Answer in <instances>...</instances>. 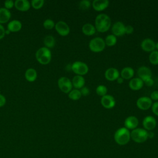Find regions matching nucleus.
<instances>
[{
    "label": "nucleus",
    "instance_id": "f257e3e1",
    "mask_svg": "<svg viewBox=\"0 0 158 158\" xmlns=\"http://www.w3.org/2000/svg\"><path fill=\"white\" fill-rule=\"evenodd\" d=\"M111 26V20L109 15L106 14H100L95 19L94 27L97 31L104 33L107 31Z\"/></svg>",
    "mask_w": 158,
    "mask_h": 158
},
{
    "label": "nucleus",
    "instance_id": "f03ea898",
    "mask_svg": "<svg viewBox=\"0 0 158 158\" xmlns=\"http://www.w3.org/2000/svg\"><path fill=\"white\" fill-rule=\"evenodd\" d=\"M114 140L118 145L127 144L130 140V131L125 127L119 128L116 130L114 136Z\"/></svg>",
    "mask_w": 158,
    "mask_h": 158
},
{
    "label": "nucleus",
    "instance_id": "7ed1b4c3",
    "mask_svg": "<svg viewBox=\"0 0 158 158\" xmlns=\"http://www.w3.org/2000/svg\"><path fill=\"white\" fill-rule=\"evenodd\" d=\"M36 58L38 62L42 65L48 64L51 60V52L46 47H41L36 52Z\"/></svg>",
    "mask_w": 158,
    "mask_h": 158
},
{
    "label": "nucleus",
    "instance_id": "20e7f679",
    "mask_svg": "<svg viewBox=\"0 0 158 158\" xmlns=\"http://www.w3.org/2000/svg\"><path fill=\"white\" fill-rule=\"evenodd\" d=\"M130 137L135 143H144L148 139V131L144 128H136L130 132Z\"/></svg>",
    "mask_w": 158,
    "mask_h": 158
},
{
    "label": "nucleus",
    "instance_id": "39448f33",
    "mask_svg": "<svg viewBox=\"0 0 158 158\" xmlns=\"http://www.w3.org/2000/svg\"><path fill=\"white\" fill-rule=\"evenodd\" d=\"M106 47L104 40L101 37H95L89 43V49L94 52H99L102 51Z\"/></svg>",
    "mask_w": 158,
    "mask_h": 158
},
{
    "label": "nucleus",
    "instance_id": "423d86ee",
    "mask_svg": "<svg viewBox=\"0 0 158 158\" xmlns=\"http://www.w3.org/2000/svg\"><path fill=\"white\" fill-rule=\"evenodd\" d=\"M88 66L81 61H75L72 64V70L78 75H85L88 72Z\"/></svg>",
    "mask_w": 158,
    "mask_h": 158
},
{
    "label": "nucleus",
    "instance_id": "0eeeda50",
    "mask_svg": "<svg viewBox=\"0 0 158 158\" xmlns=\"http://www.w3.org/2000/svg\"><path fill=\"white\" fill-rule=\"evenodd\" d=\"M57 85L63 93H69L72 89V81L66 77H62L58 79Z\"/></svg>",
    "mask_w": 158,
    "mask_h": 158
},
{
    "label": "nucleus",
    "instance_id": "6e6552de",
    "mask_svg": "<svg viewBox=\"0 0 158 158\" xmlns=\"http://www.w3.org/2000/svg\"><path fill=\"white\" fill-rule=\"evenodd\" d=\"M152 100L148 96L140 97L136 101L137 107L143 110H148L152 106Z\"/></svg>",
    "mask_w": 158,
    "mask_h": 158
},
{
    "label": "nucleus",
    "instance_id": "1a4fd4ad",
    "mask_svg": "<svg viewBox=\"0 0 158 158\" xmlns=\"http://www.w3.org/2000/svg\"><path fill=\"white\" fill-rule=\"evenodd\" d=\"M55 29L56 31L62 36L68 35L70 33V27L68 24L64 21H59L55 24Z\"/></svg>",
    "mask_w": 158,
    "mask_h": 158
},
{
    "label": "nucleus",
    "instance_id": "9d476101",
    "mask_svg": "<svg viewBox=\"0 0 158 158\" xmlns=\"http://www.w3.org/2000/svg\"><path fill=\"white\" fill-rule=\"evenodd\" d=\"M157 125L156 118L151 115L146 116L143 120V126L144 129L147 131H152L154 130Z\"/></svg>",
    "mask_w": 158,
    "mask_h": 158
},
{
    "label": "nucleus",
    "instance_id": "9b49d317",
    "mask_svg": "<svg viewBox=\"0 0 158 158\" xmlns=\"http://www.w3.org/2000/svg\"><path fill=\"white\" fill-rule=\"evenodd\" d=\"M125 25L123 22L120 21L116 22L112 26L111 30H112V35H114L116 37L123 36L125 33Z\"/></svg>",
    "mask_w": 158,
    "mask_h": 158
},
{
    "label": "nucleus",
    "instance_id": "f8f14e48",
    "mask_svg": "<svg viewBox=\"0 0 158 158\" xmlns=\"http://www.w3.org/2000/svg\"><path fill=\"white\" fill-rule=\"evenodd\" d=\"M137 73L138 75V78L141 79L143 82L146 80L151 78L152 77V72L151 69L146 66H141L138 68Z\"/></svg>",
    "mask_w": 158,
    "mask_h": 158
},
{
    "label": "nucleus",
    "instance_id": "ddd939ff",
    "mask_svg": "<svg viewBox=\"0 0 158 158\" xmlns=\"http://www.w3.org/2000/svg\"><path fill=\"white\" fill-rule=\"evenodd\" d=\"M101 103L106 109H112L115 105V100L112 96L106 94L101 98Z\"/></svg>",
    "mask_w": 158,
    "mask_h": 158
},
{
    "label": "nucleus",
    "instance_id": "4468645a",
    "mask_svg": "<svg viewBox=\"0 0 158 158\" xmlns=\"http://www.w3.org/2000/svg\"><path fill=\"white\" fill-rule=\"evenodd\" d=\"M141 48L144 51L151 52L156 49V43L152 39L146 38L141 41Z\"/></svg>",
    "mask_w": 158,
    "mask_h": 158
},
{
    "label": "nucleus",
    "instance_id": "2eb2a0df",
    "mask_svg": "<svg viewBox=\"0 0 158 158\" xmlns=\"http://www.w3.org/2000/svg\"><path fill=\"white\" fill-rule=\"evenodd\" d=\"M139 123L138 119L136 117L131 115L127 117L124 121V127L128 130H134L136 128Z\"/></svg>",
    "mask_w": 158,
    "mask_h": 158
},
{
    "label": "nucleus",
    "instance_id": "dca6fc26",
    "mask_svg": "<svg viewBox=\"0 0 158 158\" xmlns=\"http://www.w3.org/2000/svg\"><path fill=\"white\" fill-rule=\"evenodd\" d=\"M120 75L118 70L114 67H110L107 69L104 73V77L108 81H113L116 80Z\"/></svg>",
    "mask_w": 158,
    "mask_h": 158
},
{
    "label": "nucleus",
    "instance_id": "f3484780",
    "mask_svg": "<svg viewBox=\"0 0 158 158\" xmlns=\"http://www.w3.org/2000/svg\"><path fill=\"white\" fill-rule=\"evenodd\" d=\"M109 4L108 0H94L92 2L93 8L96 11H102L106 9Z\"/></svg>",
    "mask_w": 158,
    "mask_h": 158
},
{
    "label": "nucleus",
    "instance_id": "a211bd4d",
    "mask_svg": "<svg viewBox=\"0 0 158 158\" xmlns=\"http://www.w3.org/2000/svg\"><path fill=\"white\" fill-rule=\"evenodd\" d=\"M143 81L138 77L131 78L128 83L129 88L133 91H138L143 86Z\"/></svg>",
    "mask_w": 158,
    "mask_h": 158
},
{
    "label": "nucleus",
    "instance_id": "6ab92c4d",
    "mask_svg": "<svg viewBox=\"0 0 158 158\" xmlns=\"http://www.w3.org/2000/svg\"><path fill=\"white\" fill-rule=\"evenodd\" d=\"M14 6L17 10L25 12L30 9V4L27 0H16L14 2Z\"/></svg>",
    "mask_w": 158,
    "mask_h": 158
},
{
    "label": "nucleus",
    "instance_id": "aec40b11",
    "mask_svg": "<svg viewBox=\"0 0 158 158\" xmlns=\"http://www.w3.org/2000/svg\"><path fill=\"white\" fill-rule=\"evenodd\" d=\"M72 86L75 89H81L83 88L85 83V80L83 76L76 75L72 80Z\"/></svg>",
    "mask_w": 158,
    "mask_h": 158
},
{
    "label": "nucleus",
    "instance_id": "412c9836",
    "mask_svg": "<svg viewBox=\"0 0 158 158\" xmlns=\"http://www.w3.org/2000/svg\"><path fill=\"white\" fill-rule=\"evenodd\" d=\"M81 31L86 36H92L93 35L96 31V29L93 24L90 23H85L81 28Z\"/></svg>",
    "mask_w": 158,
    "mask_h": 158
},
{
    "label": "nucleus",
    "instance_id": "4be33fe9",
    "mask_svg": "<svg viewBox=\"0 0 158 158\" xmlns=\"http://www.w3.org/2000/svg\"><path fill=\"white\" fill-rule=\"evenodd\" d=\"M22 28V23L17 20H13L7 24V30L10 32H17Z\"/></svg>",
    "mask_w": 158,
    "mask_h": 158
},
{
    "label": "nucleus",
    "instance_id": "5701e85b",
    "mask_svg": "<svg viewBox=\"0 0 158 158\" xmlns=\"http://www.w3.org/2000/svg\"><path fill=\"white\" fill-rule=\"evenodd\" d=\"M11 17V14L9 10L5 7L0 8V24L4 23L9 20Z\"/></svg>",
    "mask_w": 158,
    "mask_h": 158
},
{
    "label": "nucleus",
    "instance_id": "b1692460",
    "mask_svg": "<svg viewBox=\"0 0 158 158\" xmlns=\"http://www.w3.org/2000/svg\"><path fill=\"white\" fill-rule=\"evenodd\" d=\"M135 73V71L133 68L130 67H125L121 70V77L123 79L129 80L131 79Z\"/></svg>",
    "mask_w": 158,
    "mask_h": 158
},
{
    "label": "nucleus",
    "instance_id": "393cba45",
    "mask_svg": "<svg viewBox=\"0 0 158 158\" xmlns=\"http://www.w3.org/2000/svg\"><path fill=\"white\" fill-rule=\"evenodd\" d=\"M25 77L27 81L30 82H33L37 78V72L35 69L33 68H29L25 71Z\"/></svg>",
    "mask_w": 158,
    "mask_h": 158
},
{
    "label": "nucleus",
    "instance_id": "a878e982",
    "mask_svg": "<svg viewBox=\"0 0 158 158\" xmlns=\"http://www.w3.org/2000/svg\"><path fill=\"white\" fill-rule=\"evenodd\" d=\"M45 47L47 48H52L55 46L56 41L52 35H47L44 37L43 40Z\"/></svg>",
    "mask_w": 158,
    "mask_h": 158
},
{
    "label": "nucleus",
    "instance_id": "bb28decb",
    "mask_svg": "<svg viewBox=\"0 0 158 158\" xmlns=\"http://www.w3.org/2000/svg\"><path fill=\"white\" fill-rule=\"evenodd\" d=\"M69 98L73 101H77L80 99L81 97V94L80 93V89H72L69 93Z\"/></svg>",
    "mask_w": 158,
    "mask_h": 158
},
{
    "label": "nucleus",
    "instance_id": "cd10ccee",
    "mask_svg": "<svg viewBox=\"0 0 158 158\" xmlns=\"http://www.w3.org/2000/svg\"><path fill=\"white\" fill-rule=\"evenodd\" d=\"M106 45L108 46H113L117 43V37L114 35H108L104 40Z\"/></svg>",
    "mask_w": 158,
    "mask_h": 158
},
{
    "label": "nucleus",
    "instance_id": "c85d7f7f",
    "mask_svg": "<svg viewBox=\"0 0 158 158\" xmlns=\"http://www.w3.org/2000/svg\"><path fill=\"white\" fill-rule=\"evenodd\" d=\"M149 60L153 65H158V51L154 50L150 53Z\"/></svg>",
    "mask_w": 158,
    "mask_h": 158
},
{
    "label": "nucleus",
    "instance_id": "c756f323",
    "mask_svg": "<svg viewBox=\"0 0 158 158\" xmlns=\"http://www.w3.org/2000/svg\"><path fill=\"white\" fill-rule=\"evenodd\" d=\"M96 92L98 95L102 97L107 94V88L106 86H104L103 85H100L96 87Z\"/></svg>",
    "mask_w": 158,
    "mask_h": 158
},
{
    "label": "nucleus",
    "instance_id": "7c9ffc66",
    "mask_svg": "<svg viewBox=\"0 0 158 158\" xmlns=\"http://www.w3.org/2000/svg\"><path fill=\"white\" fill-rule=\"evenodd\" d=\"M79 9L83 10H88L91 6V2L89 0H82L80 1L79 4Z\"/></svg>",
    "mask_w": 158,
    "mask_h": 158
},
{
    "label": "nucleus",
    "instance_id": "2f4dec72",
    "mask_svg": "<svg viewBox=\"0 0 158 158\" xmlns=\"http://www.w3.org/2000/svg\"><path fill=\"white\" fill-rule=\"evenodd\" d=\"M43 27L47 30H51L55 27V23L52 20L48 19L44 21Z\"/></svg>",
    "mask_w": 158,
    "mask_h": 158
},
{
    "label": "nucleus",
    "instance_id": "473e14b6",
    "mask_svg": "<svg viewBox=\"0 0 158 158\" xmlns=\"http://www.w3.org/2000/svg\"><path fill=\"white\" fill-rule=\"evenodd\" d=\"M44 3V0H32L31 5L35 9H39L41 8Z\"/></svg>",
    "mask_w": 158,
    "mask_h": 158
},
{
    "label": "nucleus",
    "instance_id": "72a5a7b5",
    "mask_svg": "<svg viewBox=\"0 0 158 158\" xmlns=\"http://www.w3.org/2000/svg\"><path fill=\"white\" fill-rule=\"evenodd\" d=\"M14 6V2L12 0H7L4 2V7L7 9H12Z\"/></svg>",
    "mask_w": 158,
    "mask_h": 158
},
{
    "label": "nucleus",
    "instance_id": "f704fd0d",
    "mask_svg": "<svg viewBox=\"0 0 158 158\" xmlns=\"http://www.w3.org/2000/svg\"><path fill=\"white\" fill-rule=\"evenodd\" d=\"M152 112L157 116H158V101H156L152 103L151 106Z\"/></svg>",
    "mask_w": 158,
    "mask_h": 158
},
{
    "label": "nucleus",
    "instance_id": "c9c22d12",
    "mask_svg": "<svg viewBox=\"0 0 158 158\" xmlns=\"http://www.w3.org/2000/svg\"><path fill=\"white\" fill-rule=\"evenodd\" d=\"M80 93L81 94V96H88L89 94V89L86 87V86H83V88H81L80 89Z\"/></svg>",
    "mask_w": 158,
    "mask_h": 158
},
{
    "label": "nucleus",
    "instance_id": "e433bc0d",
    "mask_svg": "<svg viewBox=\"0 0 158 158\" xmlns=\"http://www.w3.org/2000/svg\"><path fill=\"white\" fill-rule=\"evenodd\" d=\"M133 30H134V28H133V27L131 25H128L125 26V32L126 34H128V35L131 34L133 32Z\"/></svg>",
    "mask_w": 158,
    "mask_h": 158
},
{
    "label": "nucleus",
    "instance_id": "4c0bfd02",
    "mask_svg": "<svg viewBox=\"0 0 158 158\" xmlns=\"http://www.w3.org/2000/svg\"><path fill=\"white\" fill-rule=\"evenodd\" d=\"M150 98H151V100L158 101V91L157 90H155V91H152L151 93V94Z\"/></svg>",
    "mask_w": 158,
    "mask_h": 158
},
{
    "label": "nucleus",
    "instance_id": "58836bf2",
    "mask_svg": "<svg viewBox=\"0 0 158 158\" xmlns=\"http://www.w3.org/2000/svg\"><path fill=\"white\" fill-rule=\"evenodd\" d=\"M6 35V30L4 28V27L0 24V40L2 39Z\"/></svg>",
    "mask_w": 158,
    "mask_h": 158
},
{
    "label": "nucleus",
    "instance_id": "ea45409f",
    "mask_svg": "<svg viewBox=\"0 0 158 158\" xmlns=\"http://www.w3.org/2000/svg\"><path fill=\"white\" fill-rule=\"evenodd\" d=\"M144 83H145L146 85L148 86H152L154 85V80L152 78H150L148 80H146V81H144Z\"/></svg>",
    "mask_w": 158,
    "mask_h": 158
},
{
    "label": "nucleus",
    "instance_id": "a19ab883",
    "mask_svg": "<svg viewBox=\"0 0 158 158\" xmlns=\"http://www.w3.org/2000/svg\"><path fill=\"white\" fill-rule=\"evenodd\" d=\"M6 102V99L4 96L0 94V107H2L5 105Z\"/></svg>",
    "mask_w": 158,
    "mask_h": 158
},
{
    "label": "nucleus",
    "instance_id": "79ce46f5",
    "mask_svg": "<svg viewBox=\"0 0 158 158\" xmlns=\"http://www.w3.org/2000/svg\"><path fill=\"white\" fill-rule=\"evenodd\" d=\"M148 138H152L154 136V133L152 131H148Z\"/></svg>",
    "mask_w": 158,
    "mask_h": 158
},
{
    "label": "nucleus",
    "instance_id": "37998d69",
    "mask_svg": "<svg viewBox=\"0 0 158 158\" xmlns=\"http://www.w3.org/2000/svg\"><path fill=\"white\" fill-rule=\"evenodd\" d=\"M117 83L118 84H122L123 83V81H124V79L123 78H122L121 77H119L117 80Z\"/></svg>",
    "mask_w": 158,
    "mask_h": 158
},
{
    "label": "nucleus",
    "instance_id": "c03bdc74",
    "mask_svg": "<svg viewBox=\"0 0 158 158\" xmlns=\"http://www.w3.org/2000/svg\"><path fill=\"white\" fill-rule=\"evenodd\" d=\"M156 49H157V51H158V41L156 43Z\"/></svg>",
    "mask_w": 158,
    "mask_h": 158
}]
</instances>
